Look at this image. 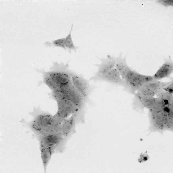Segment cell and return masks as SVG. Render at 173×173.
<instances>
[{
  "label": "cell",
  "mask_w": 173,
  "mask_h": 173,
  "mask_svg": "<svg viewBox=\"0 0 173 173\" xmlns=\"http://www.w3.org/2000/svg\"><path fill=\"white\" fill-rule=\"evenodd\" d=\"M163 90L165 91L172 94H173V80L172 79L170 83L167 85Z\"/></svg>",
  "instance_id": "obj_23"
},
{
  "label": "cell",
  "mask_w": 173,
  "mask_h": 173,
  "mask_svg": "<svg viewBox=\"0 0 173 173\" xmlns=\"http://www.w3.org/2000/svg\"><path fill=\"white\" fill-rule=\"evenodd\" d=\"M36 137L39 142L40 147H51L55 152L57 153H62L64 151L68 139L62 134H57Z\"/></svg>",
  "instance_id": "obj_5"
},
{
  "label": "cell",
  "mask_w": 173,
  "mask_h": 173,
  "mask_svg": "<svg viewBox=\"0 0 173 173\" xmlns=\"http://www.w3.org/2000/svg\"><path fill=\"white\" fill-rule=\"evenodd\" d=\"M101 61L100 64L94 65L98 67V69L94 75L89 79L90 80L95 82L101 81V79L112 69L114 67L116 58L114 56L108 55L106 58H99L97 57Z\"/></svg>",
  "instance_id": "obj_7"
},
{
  "label": "cell",
  "mask_w": 173,
  "mask_h": 173,
  "mask_svg": "<svg viewBox=\"0 0 173 173\" xmlns=\"http://www.w3.org/2000/svg\"><path fill=\"white\" fill-rule=\"evenodd\" d=\"M115 85L123 87L124 80L121 78L120 74L114 67L111 69L101 80Z\"/></svg>",
  "instance_id": "obj_11"
},
{
  "label": "cell",
  "mask_w": 173,
  "mask_h": 173,
  "mask_svg": "<svg viewBox=\"0 0 173 173\" xmlns=\"http://www.w3.org/2000/svg\"><path fill=\"white\" fill-rule=\"evenodd\" d=\"M41 157L45 172L52 155L55 153L54 150L51 147H40Z\"/></svg>",
  "instance_id": "obj_15"
},
{
  "label": "cell",
  "mask_w": 173,
  "mask_h": 173,
  "mask_svg": "<svg viewBox=\"0 0 173 173\" xmlns=\"http://www.w3.org/2000/svg\"><path fill=\"white\" fill-rule=\"evenodd\" d=\"M153 79V76L140 74L131 68L124 78V89L129 93L134 94L144 84Z\"/></svg>",
  "instance_id": "obj_2"
},
{
  "label": "cell",
  "mask_w": 173,
  "mask_h": 173,
  "mask_svg": "<svg viewBox=\"0 0 173 173\" xmlns=\"http://www.w3.org/2000/svg\"><path fill=\"white\" fill-rule=\"evenodd\" d=\"M133 95L132 106L136 110L142 111L147 108L149 112H155L162 110L166 106L164 102L157 97H146L136 93Z\"/></svg>",
  "instance_id": "obj_1"
},
{
  "label": "cell",
  "mask_w": 173,
  "mask_h": 173,
  "mask_svg": "<svg viewBox=\"0 0 173 173\" xmlns=\"http://www.w3.org/2000/svg\"><path fill=\"white\" fill-rule=\"evenodd\" d=\"M156 95L157 97L162 100L165 103L166 106L173 108V95L163 90L159 91Z\"/></svg>",
  "instance_id": "obj_16"
},
{
  "label": "cell",
  "mask_w": 173,
  "mask_h": 173,
  "mask_svg": "<svg viewBox=\"0 0 173 173\" xmlns=\"http://www.w3.org/2000/svg\"><path fill=\"white\" fill-rule=\"evenodd\" d=\"M69 61L65 64L63 63L53 62V65L47 73L58 87L71 82V72L69 68Z\"/></svg>",
  "instance_id": "obj_3"
},
{
  "label": "cell",
  "mask_w": 173,
  "mask_h": 173,
  "mask_svg": "<svg viewBox=\"0 0 173 173\" xmlns=\"http://www.w3.org/2000/svg\"><path fill=\"white\" fill-rule=\"evenodd\" d=\"M114 67L119 71L123 79L131 69L127 63L126 56L122 57V53H121L116 58Z\"/></svg>",
  "instance_id": "obj_13"
},
{
  "label": "cell",
  "mask_w": 173,
  "mask_h": 173,
  "mask_svg": "<svg viewBox=\"0 0 173 173\" xmlns=\"http://www.w3.org/2000/svg\"><path fill=\"white\" fill-rule=\"evenodd\" d=\"M156 2L165 7L172 6L173 1L172 0H158L156 1Z\"/></svg>",
  "instance_id": "obj_22"
},
{
  "label": "cell",
  "mask_w": 173,
  "mask_h": 173,
  "mask_svg": "<svg viewBox=\"0 0 173 173\" xmlns=\"http://www.w3.org/2000/svg\"><path fill=\"white\" fill-rule=\"evenodd\" d=\"M57 110L56 113L61 117L67 119L70 115L74 113L78 115L84 110L79 109L69 100L64 98L56 101Z\"/></svg>",
  "instance_id": "obj_8"
},
{
  "label": "cell",
  "mask_w": 173,
  "mask_h": 173,
  "mask_svg": "<svg viewBox=\"0 0 173 173\" xmlns=\"http://www.w3.org/2000/svg\"><path fill=\"white\" fill-rule=\"evenodd\" d=\"M65 38H59L53 41L52 42L46 41L45 44L47 47L54 46L55 47L62 48L65 50L66 48L65 45Z\"/></svg>",
  "instance_id": "obj_19"
},
{
  "label": "cell",
  "mask_w": 173,
  "mask_h": 173,
  "mask_svg": "<svg viewBox=\"0 0 173 173\" xmlns=\"http://www.w3.org/2000/svg\"><path fill=\"white\" fill-rule=\"evenodd\" d=\"M71 81L74 87L86 99L87 103L91 102L89 96L95 89L96 86L91 85L89 81L82 75L71 70Z\"/></svg>",
  "instance_id": "obj_6"
},
{
  "label": "cell",
  "mask_w": 173,
  "mask_h": 173,
  "mask_svg": "<svg viewBox=\"0 0 173 173\" xmlns=\"http://www.w3.org/2000/svg\"><path fill=\"white\" fill-rule=\"evenodd\" d=\"M157 92L147 90L138 89L135 93L146 97H153L156 95Z\"/></svg>",
  "instance_id": "obj_20"
},
{
  "label": "cell",
  "mask_w": 173,
  "mask_h": 173,
  "mask_svg": "<svg viewBox=\"0 0 173 173\" xmlns=\"http://www.w3.org/2000/svg\"><path fill=\"white\" fill-rule=\"evenodd\" d=\"M73 25L72 24L71 26V29L69 32L67 36L65 38V45L66 48L68 49L70 54L72 50H74L75 52L76 51L77 49L79 48V47L75 45L72 38L71 33L73 30Z\"/></svg>",
  "instance_id": "obj_18"
},
{
  "label": "cell",
  "mask_w": 173,
  "mask_h": 173,
  "mask_svg": "<svg viewBox=\"0 0 173 173\" xmlns=\"http://www.w3.org/2000/svg\"><path fill=\"white\" fill-rule=\"evenodd\" d=\"M171 81V80L168 82H163L153 79L144 84L138 89L147 90L157 92L163 90Z\"/></svg>",
  "instance_id": "obj_12"
},
{
  "label": "cell",
  "mask_w": 173,
  "mask_h": 173,
  "mask_svg": "<svg viewBox=\"0 0 173 173\" xmlns=\"http://www.w3.org/2000/svg\"><path fill=\"white\" fill-rule=\"evenodd\" d=\"M173 72V63L170 57L165 59L164 62L155 74L153 79L159 80L165 78H170Z\"/></svg>",
  "instance_id": "obj_9"
},
{
  "label": "cell",
  "mask_w": 173,
  "mask_h": 173,
  "mask_svg": "<svg viewBox=\"0 0 173 173\" xmlns=\"http://www.w3.org/2000/svg\"><path fill=\"white\" fill-rule=\"evenodd\" d=\"M29 114L32 116V120L25 123L34 133L50 124V120L52 115L41 110L39 106L34 107L33 110Z\"/></svg>",
  "instance_id": "obj_4"
},
{
  "label": "cell",
  "mask_w": 173,
  "mask_h": 173,
  "mask_svg": "<svg viewBox=\"0 0 173 173\" xmlns=\"http://www.w3.org/2000/svg\"><path fill=\"white\" fill-rule=\"evenodd\" d=\"M65 119L62 118L56 114L52 115L50 121V124L53 125H58L61 124Z\"/></svg>",
  "instance_id": "obj_21"
},
{
  "label": "cell",
  "mask_w": 173,
  "mask_h": 173,
  "mask_svg": "<svg viewBox=\"0 0 173 173\" xmlns=\"http://www.w3.org/2000/svg\"><path fill=\"white\" fill-rule=\"evenodd\" d=\"M77 123L75 114L66 119L61 124L62 134L63 137L68 139L75 133V127Z\"/></svg>",
  "instance_id": "obj_10"
},
{
  "label": "cell",
  "mask_w": 173,
  "mask_h": 173,
  "mask_svg": "<svg viewBox=\"0 0 173 173\" xmlns=\"http://www.w3.org/2000/svg\"><path fill=\"white\" fill-rule=\"evenodd\" d=\"M34 133L36 136H45L54 134L62 135L61 125H53L49 124Z\"/></svg>",
  "instance_id": "obj_14"
},
{
  "label": "cell",
  "mask_w": 173,
  "mask_h": 173,
  "mask_svg": "<svg viewBox=\"0 0 173 173\" xmlns=\"http://www.w3.org/2000/svg\"><path fill=\"white\" fill-rule=\"evenodd\" d=\"M37 71L42 74V83L46 85L52 91L54 90L57 88V85L48 74L47 72L43 69L40 70L37 69Z\"/></svg>",
  "instance_id": "obj_17"
}]
</instances>
